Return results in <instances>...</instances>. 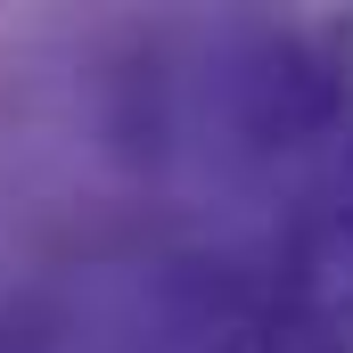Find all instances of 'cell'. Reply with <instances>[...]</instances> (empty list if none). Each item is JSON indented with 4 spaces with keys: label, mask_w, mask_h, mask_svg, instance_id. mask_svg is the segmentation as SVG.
Returning <instances> with one entry per match:
<instances>
[{
    "label": "cell",
    "mask_w": 353,
    "mask_h": 353,
    "mask_svg": "<svg viewBox=\"0 0 353 353\" xmlns=\"http://www.w3.org/2000/svg\"><path fill=\"white\" fill-rule=\"evenodd\" d=\"M205 107L230 157L247 165H279L304 148H345L353 132V83L337 25H279V17H239L214 33L205 58Z\"/></svg>",
    "instance_id": "1"
},
{
    "label": "cell",
    "mask_w": 353,
    "mask_h": 353,
    "mask_svg": "<svg viewBox=\"0 0 353 353\" xmlns=\"http://www.w3.org/2000/svg\"><path fill=\"white\" fill-rule=\"evenodd\" d=\"M255 353H353V181H312L271 247L247 312Z\"/></svg>",
    "instance_id": "2"
},
{
    "label": "cell",
    "mask_w": 353,
    "mask_h": 353,
    "mask_svg": "<svg viewBox=\"0 0 353 353\" xmlns=\"http://www.w3.org/2000/svg\"><path fill=\"white\" fill-rule=\"evenodd\" d=\"M74 296L50 279L0 288V353H74Z\"/></svg>",
    "instance_id": "3"
},
{
    "label": "cell",
    "mask_w": 353,
    "mask_h": 353,
    "mask_svg": "<svg viewBox=\"0 0 353 353\" xmlns=\"http://www.w3.org/2000/svg\"><path fill=\"white\" fill-rule=\"evenodd\" d=\"M337 50H345V83H353V17L337 25Z\"/></svg>",
    "instance_id": "4"
}]
</instances>
